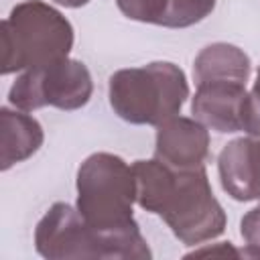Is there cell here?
<instances>
[{
  "instance_id": "4",
  "label": "cell",
  "mask_w": 260,
  "mask_h": 260,
  "mask_svg": "<svg viewBox=\"0 0 260 260\" xmlns=\"http://www.w3.org/2000/svg\"><path fill=\"white\" fill-rule=\"evenodd\" d=\"M108 95L112 110L122 120L158 126L181 112L189 98V83L179 65L154 61L112 73Z\"/></svg>"
},
{
  "instance_id": "2",
  "label": "cell",
  "mask_w": 260,
  "mask_h": 260,
  "mask_svg": "<svg viewBox=\"0 0 260 260\" xmlns=\"http://www.w3.org/2000/svg\"><path fill=\"white\" fill-rule=\"evenodd\" d=\"M136 185L132 165L112 152L89 154L77 171V211L118 252L120 260L150 258L134 219Z\"/></svg>"
},
{
  "instance_id": "13",
  "label": "cell",
  "mask_w": 260,
  "mask_h": 260,
  "mask_svg": "<svg viewBox=\"0 0 260 260\" xmlns=\"http://www.w3.org/2000/svg\"><path fill=\"white\" fill-rule=\"evenodd\" d=\"M240 234L246 242L244 256L260 258V205L250 209L240 221Z\"/></svg>"
},
{
  "instance_id": "10",
  "label": "cell",
  "mask_w": 260,
  "mask_h": 260,
  "mask_svg": "<svg viewBox=\"0 0 260 260\" xmlns=\"http://www.w3.org/2000/svg\"><path fill=\"white\" fill-rule=\"evenodd\" d=\"M41 124L22 110H0V169L10 167L30 158L43 144Z\"/></svg>"
},
{
  "instance_id": "5",
  "label": "cell",
  "mask_w": 260,
  "mask_h": 260,
  "mask_svg": "<svg viewBox=\"0 0 260 260\" xmlns=\"http://www.w3.org/2000/svg\"><path fill=\"white\" fill-rule=\"evenodd\" d=\"M93 93L89 69L77 59H61L45 67L22 71L8 91V102L22 112L45 106L79 110Z\"/></svg>"
},
{
  "instance_id": "3",
  "label": "cell",
  "mask_w": 260,
  "mask_h": 260,
  "mask_svg": "<svg viewBox=\"0 0 260 260\" xmlns=\"http://www.w3.org/2000/svg\"><path fill=\"white\" fill-rule=\"evenodd\" d=\"M0 39V73L10 75L67 59L73 47V26L51 4L24 0L2 20Z\"/></svg>"
},
{
  "instance_id": "11",
  "label": "cell",
  "mask_w": 260,
  "mask_h": 260,
  "mask_svg": "<svg viewBox=\"0 0 260 260\" xmlns=\"http://www.w3.org/2000/svg\"><path fill=\"white\" fill-rule=\"evenodd\" d=\"M250 57L236 45L213 43L199 51L193 63L195 83L205 81H238L246 83L250 77Z\"/></svg>"
},
{
  "instance_id": "15",
  "label": "cell",
  "mask_w": 260,
  "mask_h": 260,
  "mask_svg": "<svg viewBox=\"0 0 260 260\" xmlns=\"http://www.w3.org/2000/svg\"><path fill=\"white\" fill-rule=\"evenodd\" d=\"M199 256V254H223V256H240V252L230 244V242H221L219 246H215V248H203V250H195L193 254H189V256Z\"/></svg>"
},
{
  "instance_id": "12",
  "label": "cell",
  "mask_w": 260,
  "mask_h": 260,
  "mask_svg": "<svg viewBox=\"0 0 260 260\" xmlns=\"http://www.w3.org/2000/svg\"><path fill=\"white\" fill-rule=\"evenodd\" d=\"M215 8V0H162L158 26L185 28L201 22Z\"/></svg>"
},
{
  "instance_id": "6",
  "label": "cell",
  "mask_w": 260,
  "mask_h": 260,
  "mask_svg": "<svg viewBox=\"0 0 260 260\" xmlns=\"http://www.w3.org/2000/svg\"><path fill=\"white\" fill-rule=\"evenodd\" d=\"M35 248L49 260L118 258L116 248L69 203H53L47 209L35 230Z\"/></svg>"
},
{
  "instance_id": "9",
  "label": "cell",
  "mask_w": 260,
  "mask_h": 260,
  "mask_svg": "<svg viewBox=\"0 0 260 260\" xmlns=\"http://www.w3.org/2000/svg\"><path fill=\"white\" fill-rule=\"evenodd\" d=\"M223 191L236 201L260 199V136H242L223 146L217 158Z\"/></svg>"
},
{
  "instance_id": "7",
  "label": "cell",
  "mask_w": 260,
  "mask_h": 260,
  "mask_svg": "<svg viewBox=\"0 0 260 260\" xmlns=\"http://www.w3.org/2000/svg\"><path fill=\"white\" fill-rule=\"evenodd\" d=\"M246 83L238 81H205L197 83L191 114L203 126L221 134L244 130L246 116Z\"/></svg>"
},
{
  "instance_id": "8",
  "label": "cell",
  "mask_w": 260,
  "mask_h": 260,
  "mask_svg": "<svg viewBox=\"0 0 260 260\" xmlns=\"http://www.w3.org/2000/svg\"><path fill=\"white\" fill-rule=\"evenodd\" d=\"M209 154V132L199 120L173 116L158 124L154 156L171 169L205 167Z\"/></svg>"
},
{
  "instance_id": "16",
  "label": "cell",
  "mask_w": 260,
  "mask_h": 260,
  "mask_svg": "<svg viewBox=\"0 0 260 260\" xmlns=\"http://www.w3.org/2000/svg\"><path fill=\"white\" fill-rule=\"evenodd\" d=\"M53 2H57L65 8H79V6H85L89 0H53Z\"/></svg>"
},
{
  "instance_id": "14",
  "label": "cell",
  "mask_w": 260,
  "mask_h": 260,
  "mask_svg": "<svg viewBox=\"0 0 260 260\" xmlns=\"http://www.w3.org/2000/svg\"><path fill=\"white\" fill-rule=\"evenodd\" d=\"M244 132L250 136H260V67L256 73V81L246 100V116H244Z\"/></svg>"
},
{
  "instance_id": "1",
  "label": "cell",
  "mask_w": 260,
  "mask_h": 260,
  "mask_svg": "<svg viewBox=\"0 0 260 260\" xmlns=\"http://www.w3.org/2000/svg\"><path fill=\"white\" fill-rule=\"evenodd\" d=\"M136 203L162 217L183 244L213 240L225 230V211L215 199L205 167L171 169L162 160L132 162Z\"/></svg>"
}]
</instances>
